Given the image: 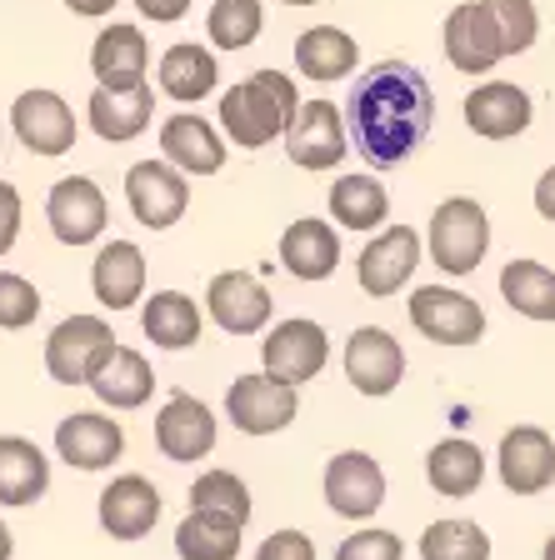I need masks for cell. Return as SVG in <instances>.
<instances>
[{
    "mask_svg": "<svg viewBox=\"0 0 555 560\" xmlns=\"http://www.w3.org/2000/svg\"><path fill=\"white\" fill-rule=\"evenodd\" d=\"M430 120H436V95H430L426 75L405 60L370 66L346 105L350 140L375 171H395L401 161H411L420 140L430 136Z\"/></svg>",
    "mask_w": 555,
    "mask_h": 560,
    "instance_id": "obj_1",
    "label": "cell"
},
{
    "mask_svg": "<svg viewBox=\"0 0 555 560\" xmlns=\"http://www.w3.org/2000/svg\"><path fill=\"white\" fill-rule=\"evenodd\" d=\"M296 110H301V91H296L286 70H255L251 81L220 95V130L241 151H261L276 136H286Z\"/></svg>",
    "mask_w": 555,
    "mask_h": 560,
    "instance_id": "obj_2",
    "label": "cell"
},
{
    "mask_svg": "<svg viewBox=\"0 0 555 560\" xmlns=\"http://www.w3.org/2000/svg\"><path fill=\"white\" fill-rule=\"evenodd\" d=\"M490 250V215L481 200L451 196L440 200L426 231V256L436 260L446 276H471Z\"/></svg>",
    "mask_w": 555,
    "mask_h": 560,
    "instance_id": "obj_3",
    "label": "cell"
},
{
    "mask_svg": "<svg viewBox=\"0 0 555 560\" xmlns=\"http://www.w3.org/2000/svg\"><path fill=\"white\" fill-rule=\"evenodd\" d=\"M301 410V396L296 385L280 381L270 371H255V375H241V381L226 390V416L241 435H276L286 431L290 420Z\"/></svg>",
    "mask_w": 555,
    "mask_h": 560,
    "instance_id": "obj_4",
    "label": "cell"
},
{
    "mask_svg": "<svg viewBox=\"0 0 555 560\" xmlns=\"http://www.w3.org/2000/svg\"><path fill=\"white\" fill-rule=\"evenodd\" d=\"M350 151V126L336 101H301L286 130V155L301 171H336Z\"/></svg>",
    "mask_w": 555,
    "mask_h": 560,
    "instance_id": "obj_5",
    "label": "cell"
},
{
    "mask_svg": "<svg viewBox=\"0 0 555 560\" xmlns=\"http://www.w3.org/2000/svg\"><path fill=\"white\" fill-rule=\"evenodd\" d=\"M126 206L146 231H171L190 206L185 171L171 161H136L126 171Z\"/></svg>",
    "mask_w": 555,
    "mask_h": 560,
    "instance_id": "obj_6",
    "label": "cell"
},
{
    "mask_svg": "<svg viewBox=\"0 0 555 560\" xmlns=\"http://www.w3.org/2000/svg\"><path fill=\"white\" fill-rule=\"evenodd\" d=\"M446 60L461 75H486L506 60V35H500L496 11L486 0H465L446 15Z\"/></svg>",
    "mask_w": 555,
    "mask_h": 560,
    "instance_id": "obj_7",
    "label": "cell"
},
{
    "mask_svg": "<svg viewBox=\"0 0 555 560\" xmlns=\"http://www.w3.org/2000/svg\"><path fill=\"white\" fill-rule=\"evenodd\" d=\"M411 326L420 330L436 346H475L486 336V311L461 291H446V285H426V291H411Z\"/></svg>",
    "mask_w": 555,
    "mask_h": 560,
    "instance_id": "obj_8",
    "label": "cell"
},
{
    "mask_svg": "<svg viewBox=\"0 0 555 560\" xmlns=\"http://www.w3.org/2000/svg\"><path fill=\"white\" fill-rule=\"evenodd\" d=\"M46 221H50V235L60 245H91L105 235V221H111V210H105V190L95 186L91 175H66L56 180L46 196Z\"/></svg>",
    "mask_w": 555,
    "mask_h": 560,
    "instance_id": "obj_9",
    "label": "cell"
},
{
    "mask_svg": "<svg viewBox=\"0 0 555 560\" xmlns=\"http://www.w3.org/2000/svg\"><path fill=\"white\" fill-rule=\"evenodd\" d=\"M325 505L346 521H370L385 505V470L366 451H340L325 466Z\"/></svg>",
    "mask_w": 555,
    "mask_h": 560,
    "instance_id": "obj_10",
    "label": "cell"
},
{
    "mask_svg": "<svg viewBox=\"0 0 555 560\" xmlns=\"http://www.w3.org/2000/svg\"><path fill=\"white\" fill-rule=\"evenodd\" d=\"M325 361H331V336H325V326L305 320V315L280 320V326L266 336V346H261V365L290 385L315 381V375L325 371Z\"/></svg>",
    "mask_w": 555,
    "mask_h": 560,
    "instance_id": "obj_11",
    "label": "cell"
},
{
    "mask_svg": "<svg viewBox=\"0 0 555 560\" xmlns=\"http://www.w3.org/2000/svg\"><path fill=\"white\" fill-rule=\"evenodd\" d=\"M11 130L21 136V145L31 155H46V161H56V155H66L70 145H76V116H70V105L60 101L56 91H21L11 105Z\"/></svg>",
    "mask_w": 555,
    "mask_h": 560,
    "instance_id": "obj_12",
    "label": "cell"
},
{
    "mask_svg": "<svg viewBox=\"0 0 555 560\" xmlns=\"http://www.w3.org/2000/svg\"><path fill=\"white\" fill-rule=\"evenodd\" d=\"M420 231L416 225H385V231H375V241L360 250L356 260V280L366 295H391L401 291L405 280L416 276L420 266Z\"/></svg>",
    "mask_w": 555,
    "mask_h": 560,
    "instance_id": "obj_13",
    "label": "cell"
},
{
    "mask_svg": "<svg viewBox=\"0 0 555 560\" xmlns=\"http://www.w3.org/2000/svg\"><path fill=\"white\" fill-rule=\"evenodd\" d=\"M346 381L356 385L360 396H370V400L391 396L395 385L405 381V350H401V340H395L391 330H381V326L350 330V340H346Z\"/></svg>",
    "mask_w": 555,
    "mask_h": 560,
    "instance_id": "obj_14",
    "label": "cell"
},
{
    "mask_svg": "<svg viewBox=\"0 0 555 560\" xmlns=\"http://www.w3.org/2000/svg\"><path fill=\"white\" fill-rule=\"evenodd\" d=\"M496 470L510 495H541L555 486V441L541 425H516L500 435Z\"/></svg>",
    "mask_w": 555,
    "mask_h": 560,
    "instance_id": "obj_15",
    "label": "cell"
},
{
    "mask_svg": "<svg viewBox=\"0 0 555 560\" xmlns=\"http://www.w3.org/2000/svg\"><path fill=\"white\" fill-rule=\"evenodd\" d=\"M155 445H161L165 460H200V455L216 451V410L200 396H185V390H171V400L155 416Z\"/></svg>",
    "mask_w": 555,
    "mask_h": 560,
    "instance_id": "obj_16",
    "label": "cell"
},
{
    "mask_svg": "<svg viewBox=\"0 0 555 560\" xmlns=\"http://www.w3.org/2000/svg\"><path fill=\"white\" fill-rule=\"evenodd\" d=\"M85 385L95 390V400H101V406H111V410H140L146 400H151V390H155V371H151V361H146L140 350L116 346V340H111V346L95 355Z\"/></svg>",
    "mask_w": 555,
    "mask_h": 560,
    "instance_id": "obj_17",
    "label": "cell"
},
{
    "mask_svg": "<svg viewBox=\"0 0 555 560\" xmlns=\"http://www.w3.org/2000/svg\"><path fill=\"white\" fill-rule=\"evenodd\" d=\"M206 311L220 330L255 336V330H266V320H270V291L251 270H220L206 285Z\"/></svg>",
    "mask_w": 555,
    "mask_h": 560,
    "instance_id": "obj_18",
    "label": "cell"
},
{
    "mask_svg": "<svg viewBox=\"0 0 555 560\" xmlns=\"http://www.w3.org/2000/svg\"><path fill=\"white\" fill-rule=\"evenodd\" d=\"M111 326H105L101 315H66L46 340V371L56 385H85L91 375L95 355L111 346Z\"/></svg>",
    "mask_w": 555,
    "mask_h": 560,
    "instance_id": "obj_19",
    "label": "cell"
},
{
    "mask_svg": "<svg viewBox=\"0 0 555 560\" xmlns=\"http://www.w3.org/2000/svg\"><path fill=\"white\" fill-rule=\"evenodd\" d=\"M101 530L116 540H146L161 521V490L151 486L146 476H116L111 486L101 490Z\"/></svg>",
    "mask_w": 555,
    "mask_h": 560,
    "instance_id": "obj_20",
    "label": "cell"
},
{
    "mask_svg": "<svg viewBox=\"0 0 555 560\" xmlns=\"http://www.w3.org/2000/svg\"><path fill=\"white\" fill-rule=\"evenodd\" d=\"M56 451L76 470H111L126 455V431L101 410H81L56 425Z\"/></svg>",
    "mask_w": 555,
    "mask_h": 560,
    "instance_id": "obj_21",
    "label": "cell"
},
{
    "mask_svg": "<svg viewBox=\"0 0 555 560\" xmlns=\"http://www.w3.org/2000/svg\"><path fill=\"white\" fill-rule=\"evenodd\" d=\"M151 110H155V91L146 81L140 85H101L91 91V105H85V120L101 140L120 145V140H136L140 130L151 126Z\"/></svg>",
    "mask_w": 555,
    "mask_h": 560,
    "instance_id": "obj_22",
    "label": "cell"
},
{
    "mask_svg": "<svg viewBox=\"0 0 555 560\" xmlns=\"http://www.w3.org/2000/svg\"><path fill=\"white\" fill-rule=\"evenodd\" d=\"M280 266H286L296 280H305V285L331 280V276H336V266H340V235H336V225L315 221V215L290 221L286 235H280Z\"/></svg>",
    "mask_w": 555,
    "mask_h": 560,
    "instance_id": "obj_23",
    "label": "cell"
},
{
    "mask_svg": "<svg viewBox=\"0 0 555 560\" xmlns=\"http://www.w3.org/2000/svg\"><path fill=\"white\" fill-rule=\"evenodd\" d=\"M161 155L171 165H181L185 175H216L226 165V140L196 110H175L161 126Z\"/></svg>",
    "mask_w": 555,
    "mask_h": 560,
    "instance_id": "obj_24",
    "label": "cell"
},
{
    "mask_svg": "<svg viewBox=\"0 0 555 560\" xmlns=\"http://www.w3.org/2000/svg\"><path fill=\"white\" fill-rule=\"evenodd\" d=\"M91 70L101 85H140L151 70V40L140 25H105L91 46Z\"/></svg>",
    "mask_w": 555,
    "mask_h": 560,
    "instance_id": "obj_25",
    "label": "cell"
},
{
    "mask_svg": "<svg viewBox=\"0 0 555 560\" xmlns=\"http://www.w3.org/2000/svg\"><path fill=\"white\" fill-rule=\"evenodd\" d=\"M531 95L521 91V85H510V81H490L481 85V91L465 95V126L475 130V136H486V140H510V136H521L525 126H531Z\"/></svg>",
    "mask_w": 555,
    "mask_h": 560,
    "instance_id": "obj_26",
    "label": "cell"
},
{
    "mask_svg": "<svg viewBox=\"0 0 555 560\" xmlns=\"http://www.w3.org/2000/svg\"><path fill=\"white\" fill-rule=\"evenodd\" d=\"M91 291L105 311L140 305V295H146V256H140V245H130V241L101 245V256L91 266Z\"/></svg>",
    "mask_w": 555,
    "mask_h": 560,
    "instance_id": "obj_27",
    "label": "cell"
},
{
    "mask_svg": "<svg viewBox=\"0 0 555 560\" xmlns=\"http://www.w3.org/2000/svg\"><path fill=\"white\" fill-rule=\"evenodd\" d=\"M50 490L46 451L25 435H0V505H35Z\"/></svg>",
    "mask_w": 555,
    "mask_h": 560,
    "instance_id": "obj_28",
    "label": "cell"
},
{
    "mask_svg": "<svg viewBox=\"0 0 555 560\" xmlns=\"http://www.w3.org/2000/svg\"><path fill=\"white\" fill-rule=\"evenodd\" d=\"M155 81H161V91L171 95V101L196 105V101H206V95L220 85V60H216V50L181 40V46H171L161 56V66H155Z\"/></svg>",
    "mask_w": 555,
    "mask_h": 560,
    "instance_id": "obj_29",
    "label": "cell"
},
{
    "mask_svg": "<svg viewBox=\"0 0 555 560\" xmlns=\"http://www.w3.org/2000/svg\"><path fill=\"white\" fill-rule=\"evenodd\" d=\"M206 315L185 291H155L140 311V330L146 340H155V350H190L200 340Z\"/></svg>",
    "mask_w": 555,
    "mask_h": 560,
    "instance_id": "obj_30",
    "label": "cell"
},
{
    "mask_svg": "<svg viewBox=\"0 0 555 560\" xmlns=\"http://www.w3.org/2000/svg\"><path fill=\"white\" fill-rule=\"evenodd\" d=\"M241 530L245 525L235 515L190 505V515L175 525V556L181 560H235L241 556Z\"/></svg>",
    "mask_w": 555,
    "mask_h": 560,
    "instance_id": "obj_31",
    "label": "cell"
},
{
    "mask_svg": "<svg viewBox=\"0 0 555 560\" xmlns=\"http://www.w3.org/2000/svg\"><path fill=\"white\" fill-rule=\"evenodd\" d=\"M356 60H360V46L340 25H315V31H305L301 40H296V70L315 85L346 81L350 70H356Z\"/></svg>",
    "mask_w": 555,
    "mask_h": 560,
    "instance_id": "obj_32",
    "label": "cell"
},
{
    "mask_svg": "<svg viewBox=\"0 0 555 560\" xmlns=\"http://www.w3.org/2000/svg\"><path fill=\"white\" fill-rule=\"evenodd\" d=\"M426 480H430V490L455 495V501H461V495H475L481 480H486V455H481L475 441H461V435L436 441L426 451Z\"/></svg>",
    "mask_w": 555,
    "mask_h": 560,
    "instance_id": "obj_33",
    "label": "cell"
},
{
    "mask_svg": "<svg viewBox=\"0 0 555 560\" xmlns=\"http://www.w3.org/2000/svg\"><path fill=\"white\" fill-rule=\"evenodd\" d=\"M331 221L346 225V231H381L385 215H391V196L375 175H340L336 186H331Z\"/></svg>",
    "mask_w": 555,
    "mask_h": 560,
    "instance_id": "obj_34",
    "label": "cell"
},
{
    "mask_svg": "<svg viewBox=\"0 0 555 560\" xmlns=\"http://www.w3.org/2000/svg\"><path fill=\"white\" fill-rule=\"evenodd\" d=\"M500 295L525 320H555V270L541 260H510L500 270Z\"/></svg>",
    "mask_w": 555,
    "mask_h": 560,
    "instance_id": "obj_35",
    "label": "cell"
},
{
    "mask_svg": "<svg viewBox=\"0 0 555 560\" xmlns=\"http://www.w3.org/2000/svg\"><path fill=\"white\" fill-rule=\"evenodd\" d=\"M266 25L261 0H216L206 11V35L216 50H245L255 46V35Z\"/></svg>",
    "mask_w": 555,
    "mask_h": 560,
    "instance_id": "obj_36",
    "label": "cell"
},
{
    "mask_svg": "<svg viewBox=\"0 0 555 560\" xmlns=\"http://www.w3.org/2000/svg\"><path fill=\"white\" fill-rule=\"evenodd\" d=\"M420 560H490V536L475 521H436L420 530Z\"/></svg>",
    "mask_w": 555,
    "mask_h": 560,
    "instance_id": "obj_37",
    "label": "cell"
},
{
    "mask_svg": "<svg viewBox=\"0 0 555 560\" xmlns=\"http://www.w3.org/2000/svg\"><path fill=\"white\" fill-rule=\"evenodd\" d=\"M190 505H200V511H226L241 525L251 521V490H245V480L235 476V470H206V476H196Z\"/></svg>",
    "mask_w": 555,
    "mask_h": 560,
    "instance_id": "obj_38",
    "label": "cell"
},
{
    "mask_svg": "<svg viewBox=\"0 0 555 560\" xmlns=\"http://www.w3.org/2000/svg\"><path fill=\"white\" fill-rule=\"evenodd\" d=\"M490 11H496V25L506 35V56H521V50L535 46V35H541V15H535L531 0H486Z\"/></svg>",
    "mask_w": 555,
    "mask_h": 560,
    "instance_id": "obj_39",
    "label": "cell"
},
{
    "mask_svg": "<svg viewBox=\"0 0 555 560\" xmlns=\"http://www.w3.org/2000/svg\"><path fill=\"white\" fill-rule=\"evenodd\" d=\"M41 315V291L15 270H0V330H25Z\"/></svg>",
    "mask_w": 555,
    "mask_h": 560,
    "instance_id": "obj_40",
    "label": "cell"
},
{
    "mask_svg": "<svg viewBox=\"0 0 555 560\" xmlns=\"http://www.w3.org/2000/svg\"><path fill=\"white\" fill-rule=\"evenodd\" d=\"M405 546L395 530H356L336 546V560H401Z\"/></svg>",
    "mask_w": 555,
    "mask_h": 560,
    "instance_id": "obj_41",
    "label": "cell"
},
{
    "mask_svg": "<svg viewBox=\"0 0 555 560\" xmlns=\"http://www.w3.org/2000/svg\"><path fill=\"white\" fill-rule=\"evenodd\" d=\"M255 560H315V540L305 530H276V536L261 540Z\"/></svg>",
    "mask_w": 555,
    "mask_h": 560,
    "instance_id": "obj_42",
    "label": "cell"
},
{
    "mask_svg": "<svg viewBox=\"0 0 555 560\" xmlns=\"http://www.w3.org/2000/svg\"><path fill=\"white\" fill-rule=\"evenodd\" d=\"M21 241V190L11 180H0V256Z\"/></svg>",
    "mask_w": 555,
    "mask_h": 560,
    "instance_id": "obj_43",
    "label": "cell"
},
{
    "mask_svg": "<svg viewBox=\"0 0 555 560\" xmlns=\"http://www.w3.org/2000/svg\"><path fill=\"white\" fill-rule=\"evenodd\" d=\"M136 11L146 15V21H181L185 11H190V0H136Z\"/></svg>",
    "mask_w": 555,
    "mask_h": 560,
    "instance_id": "obj_44",
    "label": "cell"
},
{
    "mask_svg": "<svg viewBox=\"0 0 555 560\" xmlns=\"http://www.w3.org/2000/svg\"><path fill=\"white\" fill-rule=\"evenodd\" d=\"M535 210H541L545 221H555V165L535 180Z\"/></svg>",
    "mask_w": 555,
    "mask_h": 560,
    "instance_id": "obj_45",
    "label": "cell"
},
{
    "mask_svg": "<svg viewBox=\"0 0 555 560\" xmlns=\"http://www.w3.org/2000/svg\"><path fill=\"white\" fill-rule=\"evenodd\" d=\"M76 15H111L116 11V0H66Z\"/></svg>",
    "mask_w": 555,
    "mask_h": 560,
    "instance_id": "obj_46",
    "label": "cell"
},
{
    "mask_svg": "<svg viewBox=\"0 0 555 560\" xmlns=\"http://www.w3.org/2000/svg\"><path fill=\"white\" fill-rule=\"evenodd\" d=\"M11 550H15V536H11V525L0 521V560H11Z\"/></svg>",
    "mask_w": 555,
    "mask_h": 560,
    "instance_id": "obj_47",
    "label": "cell"
},
{
    "mask_svg": "<svg viewBox=\"0 0 555 560\" xmlns=\"http://www.w3.org/2000/svg\"><path fill=\"white\" fill-rule=\"evenodd\" d=\"M541 560H555V536L545 540V550H541Z\"/></svg>",
    "mask_w": 555,
    "mask_h": 560,
    "instance_id": "obj_48",
    "label": "cell"
},
{
    "mask_svg": "<svg viewBox=\"0 0 555 560\" xmlns=\"http://www.w3.org/2000/svg\"><path fill=\"white\" fill-rule=\"evenodd\" d=\"M280 5H315V0H280Z\"/></svg>",
    "mask_w": 555,
    "mask_h": 560,
    "instance_id": "obj_49",
    "label": "cell"
},
{
    "mask_svg": "<svg viewBox=\"0 0 555 560\" xmlns=\"http://www.w3.org/2000/svg\"><path fill=\"white\" fill-rule=\"evenodd\" d=\"M0 140H5V126H0Z\"/></svg>",
    "mask_w": 555,
    "mask_h": 560,
    "instance_id": "obj_50",
    "label": "cell"
}]
</instances>
